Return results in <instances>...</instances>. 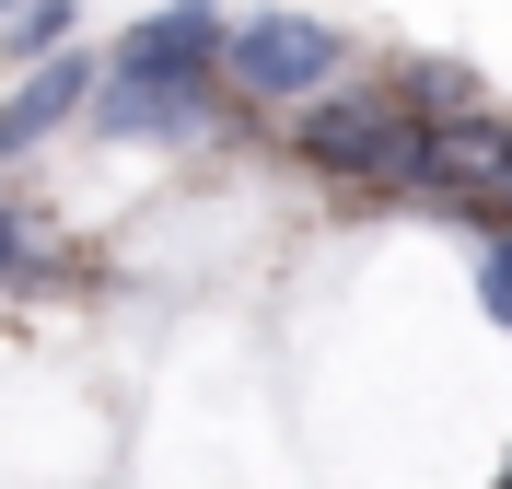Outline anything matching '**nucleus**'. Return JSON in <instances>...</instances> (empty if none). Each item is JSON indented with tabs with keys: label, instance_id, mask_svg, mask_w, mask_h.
Returning a JSON list of instances; mask_svg holds the SVG:
<instances>
[{
	"label": "nucleus",
	"instance_id": "obj_9",
	"mask_svg": "<svg viewBox=\"0 0 512 489\" xmlns=\"http://www.w3.org/2000/svg\"><path fill=\"white\" fill-rule=\"evenodd\" d=\"M12 268H24V222H12V210H0V280H12Z\"/></svg>",
	"mask_w": 512,
	"mask_h": 489
},
{
	"label": "nucleus",
	"instance_id": "obj_1",
	"mask_svg": "<svg viewBox=\"0 0 512 489\" xmlns=\"http://www.w3.org/2000/svg\"><path fill=\"white\" fill-rule=\"evenodd\" d=\"M303 163L361 187H431V117H408L396 94H326L303 105Z\"/></svg>",
	"mask_w": 512,
	"mask_h": 489
},
{
	"label": "nucleus",
	"instance_id": "obj_8",
	"mask_svg": "<svg viewBox=\"0 0 512 489\" xmlns=\"http://www.w3.org/2000/svg\"><path fill=\"white\" fill-rule=\"evenodd\" d=\"M478 303H489V326H512V222H501V245H489V268H478Z\"/></svg>",
	"mask_w": 512,
	"mask_h": 489
},
{
	"label": "nucleus",
	"instance_id": "obj_10",
	"mask_svg": "<svg viewBox=\"0 0 512 489\" xmlns=\"http://www.w3.org/2000/svg\"><path fill=\"white\" fill-rule=\"evenodd\" d=\"M501 198H512V175H501Z\"/></svg>",
	"mask_w": 512,
	"mask_h": 489
},
{
	"label": "nucleus",
	"instance_id": "obj_5",
	"mask_svg": "<svg viewBox=\"0 0 512 489\" xmlns=\"http://www.w3.org/2000/svg\"><path fill=\"white\" fill-rule=\"evenodd\" d=\"M105 70H210V82H222V12H210V0H175L152 24H128Z\"/></svg>",
	"mask_w": 512,
	"mask_h": 489
},
{
	"label": "nucleus",
	"instance_id": "obj_2",
	"mask_svg": "<svg viewBox=\"0 0 512 489\" xmlns=\"http://www.w3.org/2000/svg\"><path fill=\"white\" fill-rule=\"evenodd\" d=\"M338 24H315V12H256V24H233L222 35V82H245L256 105H303V94H326L338 82Z\"/></svg>",
	"mask_w": 512,
	"mask_h": 489
},
{
	"label": "nucleus",
	"instance_id": "obj_3",
	"mask_svg": "<svg viewBox=\"0 0 512 489\" xmlns=\"http://www.w3.org/2000/svg\"><path fill=\"white\" fill-rule=\"evenodd\" d=\"M82 117L117 129V140H187L210 117V70H105Z\"/></svg>",
	"mask_w": 512,
	"mask_h": 489
},
{
	"label": "nucleus",
	"instance_id": "obj_6",
	"mask_svg": "<svg viewBox=\"0 0 512 489\" xmlns=\"http://www.w3.org/2000/svg\"><path fill=\"white\" fill-rule=\"evenodd\" d=\"M396 105H408V117H466V105H478V70L466 59H419L408 82H396Z\"/></svg>",
	"mask_w": 512,
	"mask_h": 489
},
{
	"label": "nucleus",
	"instance_id": "obj_4",
	"mask_svg": "<svg viewBox=\"0 0 512 489\" xmlns=\"http://www.w3.org/2000/svg\"><path fill=\"white\" fill-rule=\"evenodd\" d=\"M94 82H105L94 59H35L24 82H12V105H0V163H12V152H35L47 129H70V117L94 105Z\"/></svg>",
	"mask_w": 512,
	"mask_h": 489
},
{
	"label": "nucleus",
	"instance_id": "obj_7",
	"mask_svg": "<svg viewBox=\"0 0 512 489\" xmlns=\"http://www.w3.org/2000/svg\"><path fill=\"white\" fill-rule=\"evenodd\" d=\"M59 35H70V0H24V12H12V47H24V59L59 47Z\"/></svg>",
	"mask_w": 512,
	"mask_h": 489
}]
</instances>
